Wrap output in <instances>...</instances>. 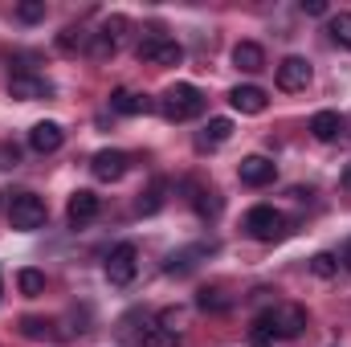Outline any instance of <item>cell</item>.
Wrapping results in <instances>:
<instances>
[{"mask_svg": "<svg viewBox=\"0 0 351 347\" xmlns=\"http://www.w3.org/2000/svg\"><path fill=\"white\" fill-rule=\"evenodd\" d=\"M147 331H152V319H147L143 311H131V315H123V319H119V339H123V344L143 347Z\"/></svg>", "mask_w": 351, "mask_h": 347, "instance_id": "cell-15", "label": "cell"}, {"mask_svg": "<svg viewBox=\"0 0 351 347\" xmlns=\"http://www.w3.org/2000/svg\"><path fill=\"white\" fill-rule=\"evenodd\" d=\"M135 53H139V62H147V66H180V62H184V45L172 41V37H164V33L143 37Z\"/></svg>", "mask_w": 351, "mask_h": 347, "instance_id": "cell-4", "label": "cell"}, {"mask_svg": "<svg viewBox=\"0 0 351 347\" xmlns=\"http://www.w3.org/2000/svg\"><path fill=\"white\" fill-rule=\"evenodd\" d=\"M0 168H16V147H0Z\"/></svg>", "mask_w": 351, "mask_h": 347, "instance_id": "cell-34", "label": "cell"}, {"mask_svg": "<svg viewBox=\"0 0 351 347\" xmlns=\"http://www.w3.org/2000/svg\"><path fill=\"white\" fill-rule=\"evenodd\" d=\"M114 45H119L114 37H106V33H90V58H98V62H102V58H110V53H114Z\"/></svg>", "mask_w": 351, "mask_h": 347, "instance_id": "cell-29", "label": "cell"}, {"mask_svg": "<svg viewBox=\"0 0 351 347\" xmlns=\"http://www.w3.org/2000/svg\"><path fill=\"white\" fill-rule=\"evenodd\" d=\"M86 41H90V33H86V29H74V25L58 33V49H62V53H78Z\"/></svg>", "mask_w": 351, "mask_h": 347, "instance_id": "cell-24", "label": "cell"}, {"mask_svg": "<svg viewBox=\"0 0 351 347\" xmlns=\"http://www.w3.org/2000/svg\"><path fill=\"white\" fill-rule=\"evenodd\" d=\"M127 164H131V160H127V152L102 147V152L90 160V172H94V180H106V184H110V180H123V176H127Z\"/></svg>", "mask_w": 351, "mask_h": 347, "instance_id": "cell-9", "label": "cell"}, {"mask_svg": "<svg viewBox=\"0 0 351 347\" xmlns=\"http://www.w3.org/2000/svg\"><path fill=\"white\" fill-rule=\"evenodd\" d=\"M147 106H152V102H147L143 94H135V90H114V94H110V110H114V115H143Z\"/></svg>", "mask_w": 351, "mask_h": 347, "instance_id": "cell-19", "label": "cell"}, {"mask_svg": "<svg viewBox=\"0 0 351 347\" xmlns=\"http://www.w3.org/2000/svg\"><path fill=\"white\" fill-rule=\"evenodd\" d=\"M331 37H335L343 49H351V12H335V16H331Z\"/></svg>", "mask_w": 351, "mask_h": 347, "instance_id": "cell-27", "label": "cell"}, {"mask_svg": "<svg viewBox=\"0 0 351 347\" xmlns=\"http://www.w3.org/2000/svg\"><path fill=\"white\" fill-rule=\"evenodd\" d=\"M233 66H237L241 74H262L265 70V49L258 41H237V45H233Z\"/></svg>", "mask_w": 351, "mask_h": 347, "instance_id": "cell-14", "label": "cell"}, {"mask_svg": "<svg viewBox=\"0 0 351 347\" xmlns=\"http://www.w3.org/2000/svg\"><path fill=\"white\" fill-rule=\"evenodd\" d=\"M229 102H233V110H241V115H262L265 106H269V94L262 86H233L229 90Z\"/></svg>", "mask_w": 351, "mask_h": 347, "instance_id": "cell-13", "label": "cell"}, {"mask_svg": "<svg viewBox=\"0 0 351 347\" xmlns=\"http://www.w3.org/2000/svg\"><path fill=\"white\" fill-rule=\"evenodd\" d=\"M302 12L306 16H327V0H302Z\"/></svg>", "mask_w": 351, "mask_h": 347, "instance_id": "cell-32", "label": "cell"}, {"mask_svg": "<svg viewBox=\"0 0 351 347\" xmlns=\"http://www.w3.org/2000/svg\"><path fill=\"white\" fill-rule=\"evenodd\" d=\"M45 217H49V208H45V200H41V196H33V192H16V196H12V204H8V225H12V229H21V233L41 229V225H45Z\"/></svg>", "mask_w": 351, "mask_h": 347, "instance_id": "cell-2", "label": "cell"}, {"mask_svg": "<svg viewBox=\"0 0 351 347\" xmlns=\"http://www.w3.org/2000/svg\"><path fill=\"white\" fill-rule=\"evenodd\" d=\"M16 290H21L25 298H37V294H45V274H41V270H33V265H25V270L16 274Z\"/></svg>", "mask_w": 351, "mask_h": 347, "instance_id": "cell-21", "label": "cell"}, {"mask_svg": "<svg viewBox=\"0 0 351 347\" xmlns=\"http://www.w3.org/2000/svg\"><path fill=\"white\" fill-rule=\"evenodd\" d=\"M135 274H139V250H135L131 241L114 246L110 258H106V282H110V286H131Z\"/></svg>", "mask_w": 351, "mask_h": 347, "instance_id": "cell-5", "label": "cell"}, {"mask_svg": "<svg viewBox=\"0 0 351 347\" xmlns=\"http://www.w3.org/2000/svg\"><path fill=\"white\" fill-rule=\"evenodd\" d=\"M237 176H241V184H250V188H265V184H274L278 164L265 160V156H245V160L237 164Z\"/></svg>", "mask_w": 351, "mask_h": 347, "instance_id": "cell-10", "label": "cell"}, {"mask_svg": "<svg viewBox=\"0 0 351 347\" xmlns=\"http://www.w3.org/2000/svg\"><path fill=\"white\" fill-rule=\"evenodd\" d=\"M200 110H204V94L192 86V82H176V86H168L160 94V115L168 123H188Z\"/></svg>", "mask_w": 351, "mask_h": 347, "instance_id": "cell-1", "label": "cell"}, {"mask_svg": "<svg viewBox=\"0 0 351 347\" xmlns=\"http://www.w3.org/2000/svg\"><path fill=\"white\" fill-rule=\"evenodd\" d=\"M16 16H21L25 25H37V21H45V0H25V4H16Z\"/></svg>", "mask_w": 351, "mask_h": 347, "instance_id": "cell-28", "label": "cell"}, {"mask_svg": "<svg viewBox=\"0 0 351 347\" xmlns=\"http://www.w3.org/2000/svg\"><path fill=\"white\" fill-rule=\"evenodd\" d=\"M245 233L254 241H282L286 237V217L274 208V204H254L245 213Z\"/></svg>", "mask_w": 351, "mask_h": 347, "instance_id": "cell-3", "label": "cell"}, {"mask_svg": "<svg viewBox=\"0 0 351 347\" xmlns=\"http://www.w3.org/2000/svg\"><path fill=\"white\" fill-rule=\"evenodd\" d=\"M66 143V131H62V123H53V119H41V123H33L29 127V147L37 152V156H49V152H58Z\"/></svg>", "mask_w": 351, "mask_h": 347, "instance_id": "cell-7", "label": "cell"}, {"mask_svg": "<svg viewBox=\"0 0 351 347\" xmlns=\"http://www.w3.org/2000/svg\"><path fill=\"white\" fill-rule=\"evenodd\" d=\"M98 208H102V200H98L90 188H78V192L70 196V204H66V217H70L74 229H82V225H90V221L98 217Z\"/></svg>", "mask_w": 351, "mask_h": 347, "instance_id": "cell-11", "label": "cell"}, {"mask_svg": "<svg viewBox=\"0 0 351 347\" xmlns=\"http://www.w3.org/2000/svg\"><path fill=\"white\" fill-rule=\"evenodd\" d=\"M213 254V246H192V250H180V254H172V258L164 261V270L168 274H188L192 265H196V258H208Z\"/></svg>", "mask_w": 351, "mask_h": 347, "instance_id": "cell-20", "label": "cell"}, {"mask_svg": "<svg viewBox=\"0 0 351 347\" xmlns=\"http://www.w3.org/2000/svg\"><path fill=\"white\" fill-rule=\"evenodd\" d=\"M269 323H274V335L278 339H294L306 327V311L294 307V302H282V307H269Z\"/></svg>", "mask_w": 351, "mask_h": 347, "instance_id": "cell-6", "label": "cell"}, {"mask_svg": "<svg viewBox=\"0 0 351 347\" xmlns=\"http://www.w3.org/2000/svg\"><path fill=\"white\" fill-rule=\"evenodd\" d=\"M233 139V119H208V127L196 135V147H221Z\"/></svg>", "mask_w": 351, "mask_h": 347, "instance_id": "cell-17", "label": "cell"}, {"mask_svg": "<svg viewBox=\"0 0 351 347\" xmlns=\"http://www.w3.org/2000/svg\"><path fill=\"white\" fill-rule=\"evenodd\" d=\"M335 261H339L343 270H351V237L343 241V246H339V254H335Z\"/></svg>", "mask_w": 351, "mask_h": 347, "instance_id": "cell-33", "label": "cell"}, {"mask_svg": "<svg viewBox=\"0 0 351 347\" xmlns=\"http://www.w3.org/2000/svg\"><path fill=\"white\" fill-rule=\"evenodd\" d=\"M164 192H168V184H164V180H156V184L139 196V213H156V208L164 204Z\"/></svg>", "mask_w": 351, "mask_h": 347, "instance_id": "cell-25", "label": "cell"}, {"mask_svg": "<svg viewBox=\"0 0 351 347\" xmlns=\"http://www.w3.org/2000/svg\"><path fill=\"white\" fill-rule=\"evenodd\" d=\"M348 131H351V119H348Z\"/></svg>", "mask_w": 351, "mask_h": 347, "instance_id": "cell-37", "label": "cell"}, {"mask_svg": "<svg viewBox=\"0 0 351 347\" xmlns=\"http://www.w3.org/2000/svg\"><path fill=\"white\" fill-rule=\"evenodd\" d=\"M8 94L21 98V102H33V98H45V94H49V82L37 78V74H29V70H21V74L8 78Z\"/></svg>", "mask_w": 351, "mask_h": 347, "instance_id": "cell-12", "label": "cell"}, {"mask_svg": "<svg viewBox=\"0 0 351 347\" xmlns=\"http://www.w3.org/2000/svg\"><path fill=\"white\" fill-rule=\"evenodd\" d=\"M278 86L282 90H306L311 86V62L298 58V53L282 58V62H278Z\"/></svg>", "mask_w": 351, "mask_h": 347, "instance_id": "cell-8", "label": "cell"}, {"mask_svg": "<svg viewBox=\"0 0 351 347\" xmlns=\"http://www.w3.org/2000/svg\"><path fill=\"white\" fill-rule=\"evenodd\" d=\"M49 327H53V323H45V319H33V315H25V319H21V331H25L29 339H45V335H49Z\"/></svg>", "mask_w": 351, "mask_h": 347, "instance_id": "cell-30", "label": "cell"}, {"mask_svg": "<svg viewBox=\"0 0 351 347\" xmlns=\"http://www.w3.org/2000/svg\"><path fill=\"white\" fill-rule=\"evenodd\" d=\"M192 208H196L200 217H217V213H221V196H217L213 188H192Z\"/></svg>", "mask_w": 351, "mask_h": 347, "instance_id": "cell-22", "label": "cell"}, {"mask_svg": "<svg viewBox=\"0 0 351 347\" xmlns=\"http://www.w3.org/2000/svg\"><path fill=\"white\" fill-rule=\"evenodd\" d=\"M0 294H4V282H0Z\"/></svg>", "mask_w": 351, "mask_h": 347, "instance_id": "cell-36", "label": "cell"}, {"mask_svg": "<svg viewBox=\"0 0 351 347\" xmlns=\"http://www.w3.org/2000/svg\"><path fill=\"white\" fill-rule=\"evenodd\" d=\"M274 339L278 335H274V323H269V311H265V315L254 319V327H250V347H269Z\"/></svg>", "mask_w": 351, "mask_h": 347, "instance_id": "cell-23", "label": "cell"}, {"mask_svg": "<svg viewBox=\"0 0 351 347\" xmlns=\"http://www.w3.org/2000/svg\"><path fill=\"white\" fill-rule=\"evenodd\" d=\"M196 307L208 311V315H221V311L233 307V294H229L225 286H200V290H196Z\"/></svg>", "mask_w": 351, "mask_h": 347, "instance_id": "cell-16", "label": "cell"}, {"mask_svg": "<svg viewBox=\"0 0 351 347\" xmlns=\"http://www.w3.org/2000/svg\"><path fill=\"white\" fill-rule=\"evenodd\" d=\"M343 188H351V164L343 168Z\"/></svg>", "mask_w": 351, "mask_h": 347, "instance_id": "cell-35", "label": "cell"}, {"mask_svg": "<svg viewBox=\"0 0 351 347\" xmlns=\"http://www.w3.org/2000/svg\"><path fill=\"white\" fill-rule=\"evenodd\" d=\"M339 131H343V123H339V115H335V110H319V115L311 119V135H315L319 143L339 139Z\"/></svg>", "mask_w": 351, "mask_h": 347, "instance_id": "cell-18", "label": "cell"}, {"mask_svg": "<svg viewBox=\"0 0 351 347\" xmlns=\"http://www.w3.org/2000/svg\"><path fill=\"white\" fill-rule=\"evenodd\" d=\"M160 327H164L168 335H180V327H184V311H180V307H168V311H160Z\"/></svg>", "mask_w": 351, "mask_h": 347, "instance_id": "cell-31", "label": "cell"}, {"mask_svg": "<svg viewBox=\"0 0 351 347\" xmlns=\"http://www.w3.org/2000/svg\"><path fill=\"white\" fill-rule=\"evenodd\" d=\"M311 274H315V278H323V282H327V278H335V274H339L335 254H315V258H311Z\"/></svg>", "mask_w": 351, "mask_h": 347, "instance_id": "cell-26", "label": "cell"}]
</instances>
